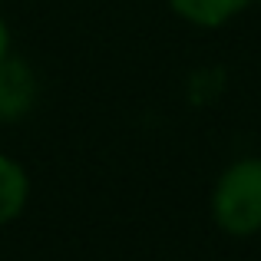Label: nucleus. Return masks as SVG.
Listing matches in <instances>:
<instances>
[{
  "label": "nucleus",
  "mask_w": 261,
  "mask_h": 261,
  "mask_svg": "<svg viewBox=\"0 0 261 261\" xmlns=\"http://www.w3.org/2000/svg\"><path fill=\"white\" fill-rule=\"evenodd\" d=\"M215 222L231 235H255L261 228V159H242L215 185Z\"/></svg>",
  "instance_id": "1"
},
{
  "label": "nucleus",
  "mask_w": 261,
  "mask_h": 261,
  "mask_svg": "<svg viewBox=\"0 0 261 261\" xmlns=\"http://www.w3.org/2000/svg\"><path fill=\"white\" fill-rule=\"evenodd\" d=\"M37 83L27 63L20 60H0V119H17L33 106Z\"/></svg>",
  "instance_id": "2"
},
{
  "label": "nucleus",
  "mask_w": 261,
  "mask_h": 261,
  "mask_svg": "<svg viewBox=\"0 0 261 261\" xmlns=\"http://www.w3.org/2000/svg\"><path fill=\"white\" fill-rule=\"evenodd\" d=\"M175 13H182L185 20L198 27H218L225 20H231L248 0H169Z\"/></svg>",
  "instance_id": "3"
},
{
  "label": "nucleus",
  "mask_w": 261,
  "mask_h": 261,
  "mask_svg": "<svg viewBox=\"0 0 261 261\" xmlns=\"http://www.w3.org/2000/svg\"><path fill=\"white\" fill-rule=\"evenodd\" d=\"M27 202V172L13 159L0 155V225L20 215Z\"/></svg>",
  "instance_id": "4"
},
{
  "label": "nucleus",
  "mask_w": 261,
  "mask_h": 261,
  "mask_svg": "<svg viewBox=\"0 0 261 261\" xmlns=\"http://www.w3.org/2000/svg\"><path fill=\"white\" fill-rule=\"evenodd\" d=\"M7 46H10V37H7V27H4V20H0V60L7 57Z\"/></svg>",
  "instance_id": "5"
}]
</instances>
